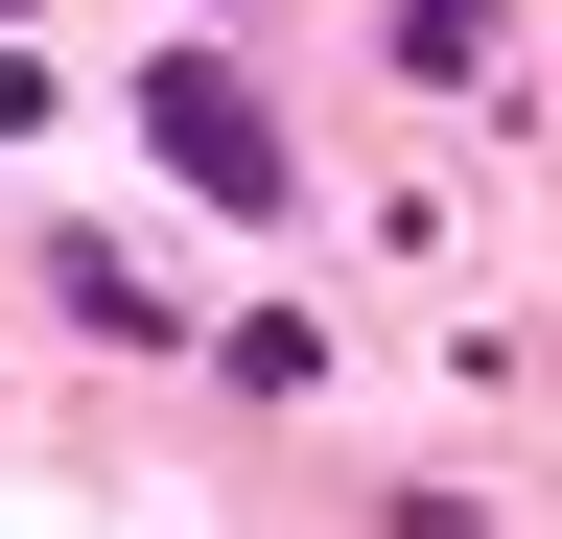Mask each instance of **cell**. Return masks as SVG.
Masks as SVG:
<instances>
[{
	"label": "cell",
	"instance_id": "1",
	"mask_svg": "<svg viewBox=\"0 0 562 539\" xmlns=\"http://www.w3.org/2000/svg\"><path fill=\"white\" fill-rule=\"evenodd\" d=\"M140 142H165V188H211V212H281V117L211 71V47H165V71H140Z\"/></svg>",
	"mask_w": 562,
	"mask_h": 539
}]
</instances>
